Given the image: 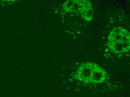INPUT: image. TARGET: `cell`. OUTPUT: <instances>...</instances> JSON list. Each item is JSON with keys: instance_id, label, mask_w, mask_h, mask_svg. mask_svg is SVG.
Returning a JSON list of instances; mask_svg holds the SVG:
<instances>
[{"instance_id": "7a4b0ae2", "label": "cell", "mask_w": 130, "mask_h": 97, "mask_svg": "<svg viewBox=\"0 0 130 97\" xmlns=\"http://www.w3.org/2000/svg\"><path fill=\"white\" fill-rule=\"evenodd\" d=\"M97 64L86 63L81 65L74 74V78L85 83H91V76L97 66Z\"/></svg>"}, {"instance_id": "277c9868", "label": "cell", "mask_w": 130, "mask_h": 97, "mask_svg": "<svg viewBox=\"0 0 130 97\" xmlns=\"http://www.w3.org/2000/svg\"><path fill=\"white\" fill-rule=\"evenodd\" d=\"M18 0H0V2L1 3H12Z\"/></svg>"}, {"instance_id": "3957f363", "label": "cell", "mask_w": 130, "mask_h": 97, "mask_svg": "<svg viewBox=\"0 0 130 97\" xmlns=\"http://www.w3.org/2000/svg\"><path fill=\"white\" fill-rule=\"evenodd\" d=\"M107 78V74L106 71L98 65L91 76V83H103Z\"/></svg>"}, {"instance_id": "6da1fadb", "label": "cell", "mask_w": 130, "mask_h": 97, "mask_svg": "<svg viewBox=\"0 0 130 97\" xmlns=\"http://www.w3.org/2000/svg\"><path fill=\"white\" fill-rule=\"evenodd\" d=\"M107 46L115 54H124L130 51L129 32L121 26L112 29L107 38Z\"/></svg>"}]
</instances>
